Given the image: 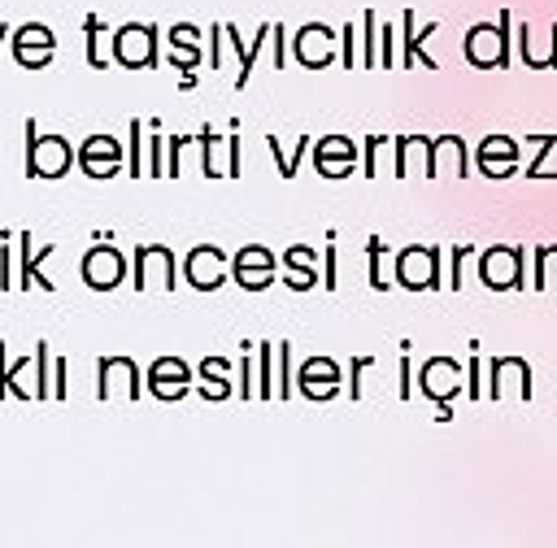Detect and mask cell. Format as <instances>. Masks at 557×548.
Here are the masks:
<instances>
[{
    "label": "cell",
    "mask_w": 557,
    "mask_h": 548,
    "mask_svg": "<svg viewBox=\"0 0 557 548\" xmlns=\"http://www.w3.org/2000/svg\"><path fill=\"white\" fill-rule=\"evenodd\" d=\"M383 144H387L383 135H370V139H366V165H361V174H370V178L379 174V152H383Z\"/></svg>",
    "instance_id": "4316f807"
},
{
    "label": "cell",
    "mask_w": 557,
    "mask_h": 548,
    "mask_svg": "<svg viewBox=\"0 0 557 548\" xmlns=\"http://www.w3.org/2000/svg\"><path fill=\"white\" fill-rule=\"evenodd\" d=\"M187 383H191V370H187L178 357H161V361H152V370H148V387H152V396H161V400H178V396L187 391Z\"/></svg>",
    "instance_id": "5bb4252c"
},
{
    "label": "cell",
    "mask_w": 557,
    "mask_h": 548,
    "mask_svg": "<svg viewBox=\"0 0 557 548\" xmlns=\"http://www.w3.org/2000/svg\"><path fill=\"white\" fill-rule=\"evenodd\" d=\"M52 400H65V361H52Z\"/></svg>",
    "instance_id": "f546056e"
},
{
    "label": "cell",
    "mask_w": 557,
    "mask_h": 548,
    "mask_svg": "<svg viewBox=\"0 0 557 548\" xmlns=\"http://www.w3.org/2000/svg\"><path fill=\"white\" fill-rule=\"evenodd\" d=\"M183 274H187V283H191L196 291H213V287H222V283L231 278L226 252L213 248V244H196V248L187 252V261H183Z\"/></svg>",
    "instance_id": "8992f818"
},
{
    "label": "cell",
    "mask_w": 557,
    "mask_h": 548,
    "mask_svg": "<svg viewBox=\"0 0 557 548\" xmlns=\"http://www.w3.org/2000/svg\"><path fill=\"white\" fill-rule=\"evenodd\" d=\"M4 39H13V26L9 22H0V48H4Z\"/></svg>",
    "instance_id": "e575fe53"
},
{
    "label": "cell",
    "mask_w": 557,
    "mask_h": 548,
    "mask_svg": "<svg viewBox=\"0 0 557 548\" xmlns=\"http://www.w3.org/2000/svg\"><path fill=\"white\" fill-rule=\"evenodd\" d=\"M396 283L409 291L440 287V252L435 248H405L396 257Z\"/></svg>",
    "instance_id": "52a82bcc"
},
{
    "label": "cell",
    "mask_w": 557,
    "mask_h": 548,
    "mask_svg": "<svg viewBox=\"0 0 557 548\" xmlns=\"http://www.w3.org/2000/svg\"><path fill=\"white\" fill-rule=\"evenodd\" d=\"M9 48H13V57H17L22 70H44L52 61V52H57V35L44 22H26V26L13 30Z\"/></svg>",
    "instance_id": "3957f363"
},
{
    "label": "cell",
    "mask_w": 557,
    "mask_h": 548,
    "mask_svg": "<svg viewBox=\"0 0 557 548\" xmlns=\"http://www.w3.org/2000/svg\"><path fill=\"white\" fill-rule=\"evenodd\" d=\"M283 265H287V274H283V283H287V287H296V291H309V287H318L313 248H305V244L287 248V252H283Z\"/></svg>",
    "instance_id": "e0dca14e"
},
{
    "label": "cell",
    "mask_w": 557,
    "mask_h": 548,
    "mask_svg": "<svg viewBox=\"0 0 557 548\" xmlns=\"http://www.w3.org/2000/svg\"><path fill=\"white\" fill-rule=\"evenodd\" d=\"M344 65H357V52H352V22L344 26Z\"/></svg>",
    "instance_id": "d6a6232c"
},
{
    "label": "cell",
    "mask_w": 557,
    "mask_h": 548,
    "mask_svg": "<svg viewBox=\"0 0 557 548\" xmlns=\"http://www.w3.org/2000/svg\"><path fill=\"white\" fill-rule=\"evenodd\" d=\"M22 130H26V178H61V174L70 170V161L78 157V152L70 148V139H61V135H39V122H35V117H26Z\"/></svg>",
    "instance_id": "6da1fadb"
},
{
    "label": "cell",
    "mask_w": 557,
    "mask_h": 548,
    "mask_svg": "<svg viewBox=\"0 0 557 548\" xmlns=\"http://www.w3.org/2000/svg\"><path fill=\"white\" fill-rule=\"evenodd\" d=\"M126 135H131V157H126V174L144 178V174H148V165H144V122H139V117H131Z\"/></svg>",
    "instance_id": "7402d4cb"
},
{
    "label": "cell",
    "mask_w": 557,
    "mask_h": 548,
    "mask_svg": "<svg viewBox=\"0 0 557 548\" xmlns=\"http://www.w3.org/2000/svg\"><path fill=\"white\" fill-rule=\"evenodd\" d=\"M135 291H144V287H165V291H174V252L165 248V244H139L135 248Z\"/></svg>",
    "instance_id": "277c9868"
},
{
    "label": "cell",
    "mask_w": 557,
    "mask_h": 548,
    "mask_svg": "<svg viewBox=\"0 0 557 548\" xmlns=\"http://www.w3.org/2000/svg\"><path fill=\"white\" fill-rule=\"evenodd\" d=\"M366 252H370V287H374V291H387V274H383V239H370Z\"/></svg>",
    "instance_id": "cb8c5ba5"
},
{
    "label": "cell",
    "mask_w": 557,
    "mask_h": 548,
    "mask_svg": "<svg viewBox=\"0 0 557 548\" xmlns=\"http://www.w3.org/2000/svg\"><path fill=\"white\" fill-rule=\"evenodd\" d=\"M200 374H205V378H218V383H226V374H231V361H222V357H205V361H200Z\"/></svg>",
    "instance_id": "f1b7e54d"
},
{
    "label": "cell",
    "mask_w": 557,
    "mask_h": 548,
    "mask_svg": "<svg viewBox=\"0 0 557 548\" xmlns=\"http://www.w3.org/2000/svg\"><path fill=\"white\" fill-rule=\"evenodd\" d=\"M278 396H292V344H278Z\"/></svg>",
    "instance_id": "484cf974"
},
{
    "label": "cell",
    "mask_w": 557,
    "mask_h": 548,
    "mask_svg": "<svg viewBox=\"0 0 557 548\" xmlns=\"http://www.w3.org/2000/svg\"><path fill=\"white\" fill-rule=\"evenodd\" d=\"M352 165H357V144H352V139H344V135L318 139V148H313V170H318L322 178H344V174H352Z\"/></svg>",
    "instance_id": "8fae6325"
},
{
    "label": "cell",
    "mask_w": 557,
    "mask_h": 548,
    "mask_svg": "<svg viewBox=\"0 0 557 548\" xmlns=\"http://www.w3.org/2000/svg\"><path fill=\"white\" fill-rule=\"evenodd\" d=\"M52 383H48V344L35 348V400H48Z\"/></svg>",
    "instance_id": "d4e9b609"
},
{
    "label": "cell",
    "mask_w": 557,
    "mask_h": 548,
    "mask_svg": "<svg viewBox=\"0 0 557 548\" xmlns=\"http://www.w3.org/2000/svg\"><path fill=\"white\" fill-rule=\"evenodd\" d=\"M518 261H522L518 248H492V252H483L479 274H483L487 287H518V283H522V278H518V274H522Z\"/></svg>",
    "instance_id": "9a60e30c"
},
{
    "label": "cell",
    "mask_w": 557,
    "mask_h": 548,
    "mask_svg": "<svg viewBox=\"0 0 557 548\" xmlns=\"http://www.w3.org/2000/svg\"><path fill=\"white\" fill-rule=\"evenodd\" d=\"M239 396H257V383H252V357H248V344H244V357H239Z\"/></svg>",
    "instance_id": "83f0119b"
},
{
    "label": "cell",
    "mask_w": 557,
    "mask_h": 548,
    "mask_svg": "<svg viewBox=\"0 0 557 548\" xmlns=\"http://www.w3.org/2000/svg\"><path fill=\"white\" fill-rule=\"evenodd\" d=\"M453 374H457V365H453V361H426V365H422V391L440 400V418H448V400H444V396L457 387V378H453Z\"/></svg>",
    "instance_id": "ac0fdd59"
},
{
    "label": "cell",
    "mask_w": 557,
    "mask_h": 548,
    "mask_svg": "<svg viewBox=\"0 0 557 548\" xmlns=\"http://www.w3.org/2000/svg\"><path fill=\"white\" fill-rule=\"evenodd\" d=\"M96 374H100V383H96V396L100 400H109L113 396V387H122V396L126 400H139V370H135V361L131 357H100L96 361Z\"/></svg>",
    "instance_id": "30bf717a"
},
{
    "label": "cell",
    "mask_w": 557,
    "mask_h": 548,
    "mask_svg": "<svg viewBox=\"0 0 557 548\" xmlns=\"http://www.w3.org/2000/svg\"><path fill=\"white\" fill-rule=\"evenodd\" d=\"M331 39H335V30L331 26H322V22H305L300 30H296V61L300 65H309V70H322V65H331V57H335V48H331Z\"/></svg>",
    "instance_id": "7c38bea8"
},
{
    "label": "cell",
    "mask_w": 557,
    "mask_h": 548,
    "mask_svg": "<svg viewBox=\"0 0 557 548\" xmlns=\"http://www.w3.org/2000/svg\"><path fill=\"white\" fill-rule=\"evenodd\" d=\"M226 144H231V161H226V174L235 178V174H239V135H226Z\"/></svg>",
    "instance_id": "4dcf8cb0"
},
{
    "label": "cell",
    "mask_w": 557,
    "mask_h": 548,
    "mask_svg": "<svg viewBox=\"0 0 557 548\" xmlns=\"http://www.w3.org/2000/svg\"><path fill=\"white\" fill-rule=\"evenodd\" d=\"M78 165L87 178H113L122 170V144L113 135H91L78 144Z\"/></svg>",
    "instance_id": "9c48e42d"
},
{
    "label": "cell",
    "mask_w": 557,
    "mask_h": 548,
    "mask_svg": "<svg viewBox=\"0 0 557 548\" xmlns=\"http://www.w3.org/2000/svg\"><path fill=\"white\" fill-rule=\"evenodd\" d=\"M13 244H17V235H0V287L4 291H13L17 287V278H13Z\"/></svg>",
    "instance_id": "603a6c76"
},
{
    "label": "cell",
    "mask_w": 557,
    "mask_h": 548,
    "mask_svg": "<svg viewBox=\"0 0 557 548\" xmlns=\"http://www.w3.org/2000/svg\"><path fill=\"white\" fill-rule=\"evenodd\" d=\"M283 61H287V52H283V26H274V65L283 70Z\"/></svg>",
    "instance_id": "836d02e7"
},
{
    "label": "cell",
    "mask_w": 557,
    "mask_h": 548,
    "mask_svg": "<svg viewBox=\"0 0 557 548\" xmlns=\"http://www.w3.org/2000/svg\"><path fill=\"white\" fill-rule=\"evenodd\" d=\"M109 52L126 70H152L157 65V26H144V22L117 26L109 39Z\"/></svg>",
    "instance_id": "7a4b0ae2"
},
{
    "label": "cell",
    "mask_w": 557,
    "mask_h": 548,
    "mask_svg": "<svg viewBox=\"0 0 557 548\" xmlns=\"http://www.w3.org/2000/svg\"><path fill=\"white\" fill-rule=\"evenodd\" d=\"M122 278H126V257H122L113 244L87 248V257H83V283H87L91 291H113Z\"/></svg>",
    "instance_id": "5b68a950"
},
{
    "label": "cell",
    "mask_w": 557,
    "mask_h": 548,
    "mask_svg": "<svg viewBox=\"0 0 557 548\" xmlns=\"http://www.w3.org/2000/svg\"><path fill=\"white\" fill-rule=\"evenodd\" d=\"M231 278H235L244 291H265V287L274 283V257H270V248H261V244L239 248L235 261H231Z\"/></svg>",
    "instance_id": "ba28073f"
},
{
    "label": "cell",
    "mask_w": 557,
    "mask_h": 548,
    "mask_svg": "<svg viewBox=\"0 0 557 548\" xmlns=\"http://www.w3.org/2000/svg\"><path fill=\"white\" fill-rule=\"evenodd\" d=\"M296 387H300L309 400H331V396L339 391V365H335L331 357H313V361L300 365Z\"/></svg>",
    "instance_id": "4fadbf2b"
},
{
    "label": "cell",
    "mask_w": 557,
    "mask_h": 548,
    "mask_svg": "<svg viewBox=\"0 0 557 548\" xmlns=\"http://www.w3.org/2000/svg\"><path fill=\"white\" fill-rule=\"evenodd\" d=\"M17 252H22V265H17V287H44V291H52V278H44L39 274V261H48L52 252H57V244H44L39 248V257L30 252V235H17Z\"/></svg>",
    "instance_id": "2e32d148"
},
{
    "label": "cell",
    "mask_w": 557,
    "mask_h": 548,
    "mask_svg": "<svg viewBox=\"0 0 557 548\" xmlns=\"http://www.w3.org/2000/svg\"><path fill=\"white\" fill-rule=\"evenodd\" d=\"M326 291H335V244H326V274H322Z\"/></svg>",
    "instance_id": "1f68e13d"
},
{
    "label": "cell",
    "mask_w": 557,
    "mask_h": 548,
    "mask_svg": "<svg viewBox=\"0 0 557 548\" xmlns=\"http://www.w3.org/2000/svg\"><path fill=\"white\" fill-rule=\"evenodd\" d=\"M83 35H87V65H91V70H104V65H109L104 39H113L109 26H104L96 13H87V17H83Z\"/></svg>",
    "instance_id": "ffe728a7"
},
{
    "label": "cell",
    "mask_w": 557,
    "mask_h": 548,
    "mask_svg": "<svg viewBox=\"0 0 557 548\" xmlns=\"http://www.w3.org/2000/svg\"><path fill=\"white\" fill-rule=\"evenodd\" d=\"M309 144H313V139H309V135H300V139H296V148H292V152H283L278 135H265V148L274 152V165H278V174H283V178H296V170H300V157L309 152Z\"/></svg>",
    "instance_id": "44dd1931"
},
{
    "label": "cell",
    "mask_w": 557,
    "mask_h": 548,
    "mask_svg": "<svg viewBox=\"0 0 557 548\" xmlns=\"http://www.w3.org/2000/svg\"><path fill=\"white\" fill-rule=\"evenodd\" d=\"M170 43H174V57H170V65H178L183 74L191 70V65H200V30L191 26V22H178V26H170Z\"/></svg>",
    "instance_id": "d6986e66"
}]
</instances>
